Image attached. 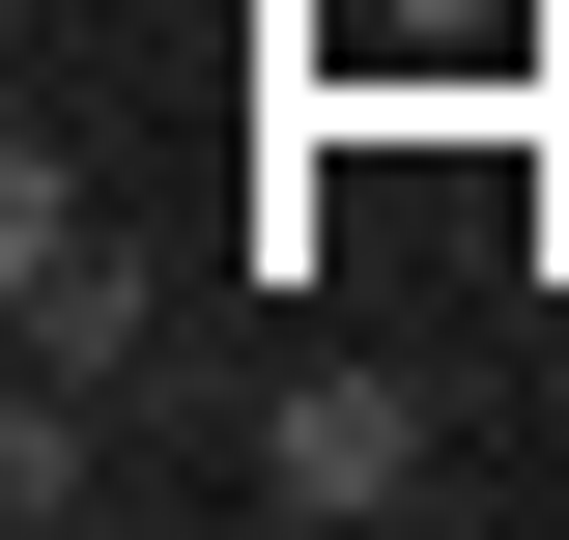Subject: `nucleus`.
I'll return each mask as SVG.
<instances>
[{
    "label": "nucleus",
    "mask_w": 569,
    "mask_h": 540,
    "mask_svg": "<svg viewBox=\"0 0 569 540\" xmlns=\"http://www.w3.org/2000/svg\"><path fill=\"white\" fill-rule=\"evenodd\" d=\"M0 512L58 540V512H114V456H86V370H29V427H0Z\"/></svg>",
    "instance_id": "nucleus-3"
},
{
    "label": "nucleus",
    "mask_w": 569,
    "mask_h": 540,
    "mask_svg": "<svg viewBox=\"0 0 569 540\" xmlns=\"http://www.w3.org/2000/svg\"><path fill=\"white\" fill-rule=\"evenodd\" d=\"M0 313H29V370H142V228L58 142H0Z\"/></svg>",
    "instance_id": "nucleus-1"
},
{
    "label": "nucleus",
    "mask_w": 569,
    "mask_h": 540,
    "mask_svg": "<svg viewBox=\"0 0 569 540\" xmlns=\"http://www.w3.org/2000/svg\"><path fill=\"white\" fill-rule=\"evenodd\" d=\"M257 512H313V540L427 512V399H399V370H284V399H257Z\"/></svg>",
    "instance_id": "nucleus-2"
}]
</instances>
